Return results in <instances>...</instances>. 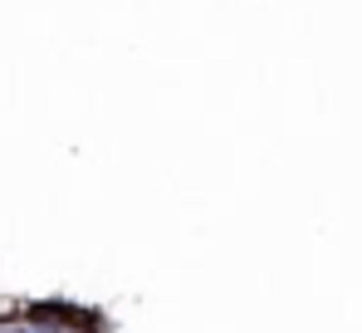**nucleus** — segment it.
<instances>
[{
	"label": "nucleus",
	"instance_id": "nucleus-1",
	"mask_svg": "<svg viewBox=\"0 0 362 333\" xmlns=\"http://www.w3.org/2000/svg\"><path fill=\"white\" fill-rule=\"evenodd\" d=\"M0 333H30V324L20 319V309H10V314L0 319Z\"/></svg>",
	"mask_w": 362,
	"mask_h": 333
}]
</instances>
